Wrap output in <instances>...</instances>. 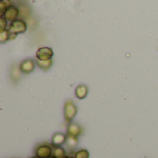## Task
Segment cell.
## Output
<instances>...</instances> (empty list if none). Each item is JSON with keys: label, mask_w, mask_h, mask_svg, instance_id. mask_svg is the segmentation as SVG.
I'll return each mask as SVG.
<instances>
[{"label": "cell", "mask_w": 158, "mask_h": 158, "mask_svg": "<svg viewBox=\"0 0 158 158\" xmlns=\"http://www.w3.org/2000/svg\"><path fill=\"white\" fill-rule=\"evenodd\" d=\"M54 53L52 51V49L47 48V47H42L37 51V58L40 61H48L51 60L52 56H53Z\"/></svg>", "instance_id": "6da1fadb"}, {"label": "cell", "mask_w": 158, "mask_h": 158, "mask_svg": "<svg viewBox=\"0 0 158 158\" xmlns=\"http://www.w3.org/2000/svg\"><path fill=\"white\" fill-rule=\"evenodd\" d=\"M77 114V108L72 103H67L65 106V118L68 122H69Z\"/></svg>", "instance_id": "7a4b0ae2"}, {"label": "cell", "mask_w": 158, "mask_h": 158, "mask_svg": "<svg viewBox=\"0 0 158 158\" xmlns=\"http://www.w3.org/2000/svg\"><path fill=\"white\" fill-rule=\"evenodd\" d=\"M52 155V148L48 145H41L36 149V156L48 158Z\"/></svg>", "instance_id": "3957f363"}, {"label": "cell", "mask_w": 158, "mask_h": 158, "mask_svg": "<svg viewBox=\"0 0 158 158\" xmlns=\"http://www.w3.org/2000/svg\"><path fill=\"white\" fill-rule=\"evenodd\" d=\"M26 30V25L23 21L21 20H17L14 21L11 26H10V31L15 33H19V32H24Z\"/></svg>", "instance_id": "277c9868"}, {"label": "cell", "mask_w": 158, "mask_h": 158, "mask_svg": "<svg viewBox=\"0 0 158 158\" xmlns=\"http://www.w3.org/2000/svg\"><path fill=\"white\" fill-rule=\"evenodd\" d=\"M33 69H34V63H33V61L31 60V59L25 60V61L22 62L21 65H20V70H21L22 72L26 73V74L31 72Z\"/></svg>", "instance_id": "5b68a950"}, {"label": "cell", "mask_w": 158, "mask_h": 158, "mask_svg": "<svg viewBox=\"0 0 158 158\" xmlns=\"http://www.w3.org/2000/svg\"><path fill=\"white\" fill-rule=\"evenodd\" d=\"M68 133H69V136H72L76 138L81 133V129L77 124H70L68 128Z\"/></svg>", "instance_id": "8992f818"}, {"label": "cell", "mask_w": 158, "mask_h": 158, "mask_svg": "<svg viewBox=\"0 0 158 158\" xmlns=\"http://www.w3.org/2000/svg\"><path fill=\"white\" fill-rule=\"evenodd\" d=\"M67 140V136L65 134L62 133H56L54 135L53 139H52V143L55 146H60L61 144H63Z\"/></svg>", "instance_id": "52a82bcc"}, {"label": "cell", "mask_w": 158, "mask_h": 158, "mask_svg": "<svg viewBox=\"0 0 158 158\" xmlns=\"http://www.w3.org/2000/svg\"><path fill=\"white\" fill-rule=\"evenodd\" d=\"M52 156L56 158H66V152L61 146H55L52 148Z\"/></svg>", "instance_id": "ba28073f"}, {"label": "cell", "mask_w": 158, "mask_h": 158, "mask_svg": "<svg viewBox=\"0 0 158 158\" xmlns=\"http://www.w3.org/2000/svg\"><path fill=\"white\" fill-rule=\"evenodd\" d=\"M87 94H88V89H87V87L84 86V85L79 86V87L77 88V90H76V95H77L78 98H80V99L85 98L86 95H87Z\"/></svg>", "instance_id": "9c48e42d"}, {"label": "cell", "mask_w": 158, "mask_h": 158, "mask_svg": "<svg viewBox=\"0 0 158 158\" xmlns=\"http://www.w3.org/2000/svg\"><path fill=\"white\" fill-rule=\"evenodd\" d=\"M6 19L11 20V19H15V18L18 16V9H17L16 7H14V6H10V7L6 10Z\"/></svg>", "instance_id": "30bf717a"}, {"label": "cell", "mask_w": 158, "mask_h": 158, "mask_svg": "<svg viewBox=\"0 0 158 158\" xmlns=\"http://www.w3.org/2000/svg\"><path fill=\"white\" fill-rule=\"evenodd\" d=\"M89 152L87 150H80L75 154V158H89Z\"/></svg>", "instance_id": "8fae6325"}, {"label": "cell", "mask_w": 158, "mask_h": 158, "mask_svg": "<svg viewBox=\"0 0 158 158\" xmlns=\"http://www.w3.org/2000/svg\"><path fill=\"white\" fill-rule=\"evenodd\" d=\"M38 64H39V66L42 68V69H49L50 68V66H51V64H52V60H48V61H38Z\"/></svg>", "instance_id": "7c38bea8"}, {"label": "cell", "mask_w": 158, "mask_h": 158, "mask_svg": "<svg viewBox=\"0 0 158 158\" xmlns=\"http://www.w3.org/2000/svg\"><path fill=\"white\" fill-rule=\"evenodd\" d=\"M48 158H56V157H55V156H49Z\"/></svg>", "instance_id": "4fadbf2b"}, {"label": "cell", "mask_w": 158, "mask_h": 158, "mask_svg": "<svg viewBox=\"0 0 158 158\" xmlns=\"http://www.w3.org/2000/svg\"><path fill=\"white\" fill-rule=\"evenodd\" d=\"M32 158H41V157H39V156H34V157H32Z\"/></svg>", "instance_id": "5bb4252c"}, {"label": "cell", "mask_w": 158, "mask_h": 158, "mask_svg": "<svg viewBox=\"0 0 158 158\" xmlns=\"http://www.w3.org/2000/svg\"><path fill=\"white\" fill-rule=\"evenodd\" d=\"M66 158H73V157H66Z\"/></svg>", "instance_id": "9a60e30c"}]
</instances>
